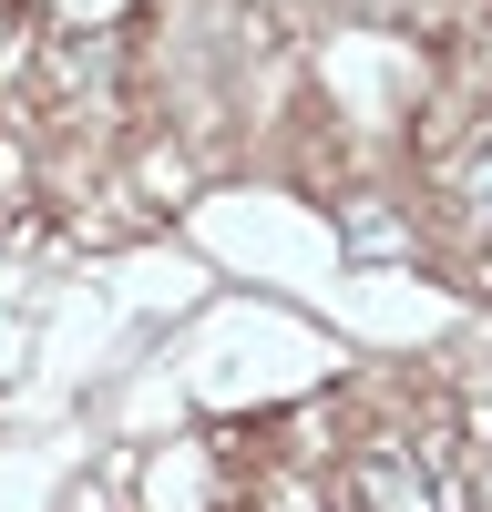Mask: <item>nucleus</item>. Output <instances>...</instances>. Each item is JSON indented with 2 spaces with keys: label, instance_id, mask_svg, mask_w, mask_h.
I'll use <instances>...</instances> for the list:
<instances>
[{
  "label": "nucleus",
  "instance_id": "obj_1",
  "mask_svg": "<svg viewBox=\"0 0 492 512\" xmlns=\"http://www.w3.org/2000/svg\"><path fill=\"white\" fill-rule=\"evenodd\" d=\"M339 492H349V512H451L441 461H431L421 441H400V431L359 441V451L339 461Z\"/></svg>",
  "mask_w": 492,
  "mask_h": 512
},
{
  "label": "nucleus",
  "instance_id": "obj_3",
  "mask_svg": "<svg viewBox=\"0 0 492 512\" xmlns=\"http://www.w3.org/2000/svg\"><path fill=\"white\" fill-rule=\"evenodd\" d=\"M349 246H369V256H380V246H410V226L390 216V205H359V216H349Z\"/></svg>",
  "mask_w": 492,
  "mask_h": 512
},
{
  "label": "nucleus",
  "instance_id": "obj_2",
  "mask_svg": "<svg viewBox=\"0 0 492 512\" xmlns=\"http://www.w3.org/2000/svg\"><path fill=\"white\" fill-rule=\"evenodd\" d=\"M431 205H441V236H451V256L472 267V287H492V134H472L462 154L441 164Z\"/></svg>",
  "mask_w": 492,
  "mask_h": 512
}]
</instances>
